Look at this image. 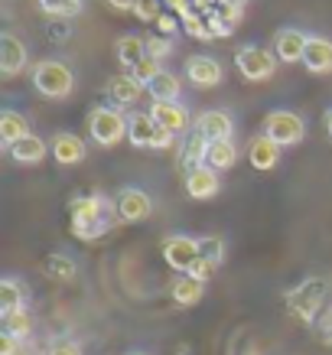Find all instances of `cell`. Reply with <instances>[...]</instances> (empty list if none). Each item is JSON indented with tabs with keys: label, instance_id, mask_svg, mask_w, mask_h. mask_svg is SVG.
Segmentation results:
<instances>
[{
	"label": "cell",
	"instance_id": "cell-1",
	"mask_svg": "<svg viewBox=\"0 0 332 355\" xmlns=\"http://www.w3.org/2000/svg\"><path fill=\"white\" fill-rule=\"evenodd\" d=\"M114 218H118V205L101 193L76 196L69 202V228H72V235L78 241H98V238H105L114 228Z\"/></svg>",
	"mask_w": 332,
	"mask_h": 355
},
{
	"label": "cell",
	"instance_id": "cell-2",
	"mask_svg": "<svg viewBox=\"0 0 332 355\" xmlns=\"http://www.w3.org/2000/svg\"><path fill=\"white\" fill-rule=\"evenodd\" d=\"M326 303H329V284H326V277H306L293 291H287V310L306 326L320 323V316L326 313Z\"/></svg>",
	"mask_w": 332,
	"mask_h": 355
},
{
	"label": "cell",
	"instance_id": "cell-3",
	"mask_svg": "<svg viewBox=\"0 0 332 355\" xmlns=\"http://www.w3.org/2000/svg\"><path fill=\"white\" fill-rule=\"evenodd\" d=\"M30 78H33V88L43 98H53V101H62V98H69L76 92V72L62 59H43V62H36Z\"/></svg>",
	"mask_w": 332,
	"mask_h": 355
},
{
	"label": "cell",
	"instance_id": "cell-4",
	"mask_svg": "<svg viewBox=\"0 0 332 355\" xmlns=\"http://www.w3.org/2000/svg\"><path fill=\"white\" fill-rule=\"evenodd\" d=\"M88 137L98 147H114L121 140H128V114L114 105H98L88 111Z\"/></svg>",
	"mask_w": 332,
	"mask_h": 355
},
{
	"label": "cell",
	"instance_id": "cell-5",
	"mask_svg": "<svg viewBox=\"0 0 332 355\" xmlns=\"http://www.w3.org/2000/svg\"><path fill=\"white\" fill-rule=\"evenodd\" d=\"M128 140H130V147H137V150H170L173 144H176V134L160 128L150 114L130 111L128 114Z\"/></svg>",
	"mask_w": 332,
	"mask_h": 355
},
{
	"label": "cell",
	"instance_id": "cell-6",
	"mask_svg": "<svg viewBox=\"0 0 332 355\" xmlns=\"http://www.w3.org/2000/svg\"><path fill=\"white\" fill-rule=\"evenodd\" d=\"M277 62L280 59L270 53V49L254 46V43L241 46L235 53V69L241 72V78H247V82H270L274 72H277Z\"/></svg>",
	"mask_w": 332,
	"mask_h": 355
},
{
	"label": "cell",
	"instance_id": "cell-7",
	"mask_svg": "<svg viewBox=\"0 0 332 355\" xmlns=\"http://www.w3.org/2000/svg\"><path fill=\"white\" fill-rule=\"evenodd\" d=\"M264 134H268L274 144H280V147H297V144H303V137H306V121H303L297 111L277 108L264 118Z\"/></svg>",
	"mask_w": 332,
	"mask_h": 355
},
{
	"label": "cell",
	"instance_id": "cell-8",
	"mask_svg": "<svg viewBox=\"0 0 332 355\" xmlns=\"http://www.w3.org/2000/svg\"><path fill=\"white\" fill-rule=\"evenodd\" d=\"M182 189H186V196L195 199V202H209V199H215V196L222 193V176H218V170H212L209 163H202V166H195V170L182 173Z\"/></svg>",
	"mask_w": 332,
	"mask_h": 355
},
{
	"label": "cell",
	"instance_id": "cell-9",
	"mask_svg": "<svg viewBox=\"0 0 332 355\" xmlns=\"http://www.w3.org/2000/svg\"><path fill=\"white\" fill-rule=\"evenodd\" d=\"M199 258H202V254H199V238H189V235L163 238V261H166L176 274H189V268H193Z\"/></svg>",
	"mask_w": 332,
	"mask_h": 355
},
{
	"label": "cell",
	"instance_id": "cell-10",
	"mask_svg": "<svg viewBox=\"0 0 332 355\" xmlns=\"http://www.w3.org/2000/svg\"><path fill=\"white\" fill-rule=\"evenodd\" d=\"M114 205H118V218L121 222H128V225L147 222L150 212H153L150 193H143V189H137V186H124V189L118 193V199H114Z\"/></svg>",
	"mask_w": 332,
	"mask_h": 355
},
{
	"label": "cell",
	"instance_id": "cell-11",
	"mask_svg": "<svg viewBox=\"0 0 332 355\" xmlns=\"http://www.w3.org/2000/svg\"><path fill=\"white\" fill-rule=\"evenodd\" d=\"M306 43L310 36L297 26H283V30L274 33V55H277L283 65H297L303 62V53H306Z\"/></svg>",
	"mask_w": 332,
	"mask_h": 355
},
{
	"label": "cell",
	"instance_id": "cell-12",
	"mask_svg": "<svg viewBox=\"0 0 332 355\" xmlns=\"http://www.w3.org/2000/svg\"><path fill=\"white\" fill-rule=\"evenodd\" d=\"M186 78L193 82L195 88H215L222 85V62L218 59H212V55L205 53H195L186 59Z\"/></svg>",
	"mask_w": 332,
	"mask_h": 355
},
{
	"label": "cell",
	"instance_id": "cell-13",
	"mask_svg": "<svg viewBox=\"0 0 332 355\" xmlns=\"http://www.w3.org/2000/svg\"><path fill=\"white\" fill-rule=\"evenodd\" d=\"M147 114H150L160 128L173 130V134H189V130H193V121H195V118H189V111L182 108L180 101H153Z\"/></svg>",
	"mask_w": 332,
	"mask_h": 355
},
{
	"label": "cell",
	"instance_id": "cell-14",
	"mask_svg": "<svg viewBox=\"0 0 332 355\" xmlns=\"http://www.w3.org/2000/svg\"><path fill=\"white\" fill-rule=\"evenodd\" d=\"M193 130L202 134L209 144L212 140H231L235 137V121L228 111H202V114H195Z\"/></svg>",
	"mask_w": 332,
	"mask_h": 355
},
{
	"label": "cell",
	"instance_id": "cell-15",
	"mask_svg": "<svg viewBox=\"0 0 332 355\" xmlns=\"http://www.w3.org/2000/svg\"><path fill=\"white\" fill-rule=\"evenodd\" d=\"M26 62H30L26 46H23L13 33H0V76L3 78L20 76L23 69H26Z\"/></svg>",
	"mask_w": 332,
	"mask_h": 355
},
{
	"label": "cell",
	"instance_id": "cell-16",
	"mask_svg": "<svg viewBox=\"0 0 332 355\" xmlns=\"http://www.w3.org/2000/svg\"><path fill=\"white\" fill-rule=\"evenodd\" d=\"M85 157H88V147L78 134L59 130L53 137V160L59 166H78V163H85Z\"/></svg>",
	"mask_w": 332,
	"mask_h": 355
},
{
	"label": "cell",
	"instance_id": "cell-17",
	"mask_svg": "<svg viewBox=\"0 0 332 355\" xmlns=\"http://www.w3.org/2000/svg\"><path fill=\"white\" fill-rule=\"evenodd\" d=\"M280 150H283V147L274 144V140L261 130V134L251 137V144H247V163H251L257 173H270L280 163Z\"/></svg>",
	"mask_w": 332,
	"mask_h": 355
},
{
	"label": "cell",
	"instance_id": "cell-18",
	"mask_svg": "<svg viewBox=\"0 0 332 355\" xmlns=\"http://www.w3.org/2000/svg\"><path fill=\"white\" fill-rule=\"evenodd\" d=\"M143 92H147V88L140 85L134 76H128V72L107 78V98L114 101V108H134V105H137V98L143 95Z\"/></svg>",
	"mask_w": 332,
	"mask_h": 355
},
{
	"label": "cell",
	"instance_id": "cell-19",
	"mask_svg": "<svg viewBox=\"0 0 332 355\" xmlns=\"http://www.w3.org/2000/svg\"><path fill=\"white\" fill-rule=\"evenodd\" d=\"M303 65L313 76H329L332 72V40L326 36H310L306 53H303Z\"/></svg>",
	"mask_w": 332,
	"mask_h": 355
},
{
	"label": "cell",
	"instance_id": "cell-20",
	"mask_svg": "<svg viewBox=\"0 0 332 355\" xmlns=\"http://www.w3.org/2000/svg\"><path fill=\"white\" fill-rule=\"evenodd\" d=\"M114 55H118V65L124 72H134L143 59H150L147 53V40H140V36H121L118 43H114Z\"/></svg>",
	"mask_w": 332,
	"mask_h": 355
},
{
	"label": "cell",
	"instance_id": "cell-21",
	"mask_svg": "<svg viewBox=\"0 0 332 355\" xmlns=\"http://www.w3.org/2000/svg\"><path fill=\"white\" fill-rule=\"evenodd\" d=\"M30 121H26V114H20V111L13 108H3L0 111V144H3V150H10L17 140L30 137Z\"/></svg>",
	"mask_w": 332,
	"mask_h": 355
},
{
	"label": "cell",
	"instance_id": "cell-22",
	"mask_svg": "<svg viewBox=\"0 0 332 355\" xmlns=\"http://www.w3.org/2000/svg\"><path fill=\"white\" fill-rule=\"evenodd\" d=\"M10 160L13 163H20V166H36V163H43L46 160V153H49V144H46L43 137H36V134H30V137H23L17 140L10 150Z\"/></svg>",
	"mask_w": 332,
	"mask_h": 355
},
{
	"label": "cell",
	"instance_id": "cell-23",
	"mask_svg": "<svg viewBox=\"0 0 332 355\" xmlns=\"http://www.w3.org/2000/svg\"><path fill=\"white\" fill-rule=\"evenodd\" d=\"M170 297L182 310H186V306H195V303H202V297H205V284L195 280L193 274H180V277L170 284Z\"/></svg>",
	"mask_w": 332,
	"mask_h": 355
},
{
	"label": "cell",
	"instance_id": "cell-24",
	"mask_svg": "<svg viewBox=\"0 0 332 355\" xmlns=\"http://www.w3.org/2000/svg\"><path fill=\"white\" fill-rule=\"evenodd\" d=\"M205 153H209V140L202 134H195L189 130L180 144V166L182 170H195V166H202L205 163Z\"/></svg>",
	"mask_w": 332,
	"mask_h": 355
},
{
	"label": "cell",
	"instance_id": "cell-25",
	"mask_svg": "<svg viewBox=\"0 0 332 355\" xmlns=\"http://www.w3.org/2000/svg\"><path fill=\"white\" fill-rule=\"evenodd\" d=\"M238 157H241V153H238L235 137L231 140H212V144H209V153H205V163H209L212 170L225 173L238 163Z\"/></svg>",
	"mask_w": 332,
	"mask_h": 355
},
{
	"label": "cell",
	"instance_id": "cell-26",
	"mask_svg": "<svg viewBox=\"0 0 332 355\" xmlns=\"http://www.w3.org/2000/svg\"><path fill=\"white\" fill-rule=\"evenodd\" d=\"M17 310H26V287L17 277H3L0 280V316Z\"/></svg>",
	"mask_w": 332,
	"mask_h": 355
},
{
	"label": "cell",
	"instance_id": "cell-27",
	"mask_svg": "<svg viewBox=\"0 0 332 355\" xmlns=\"http://www.w3.org/2000/svg\"><path fill=\"white\" fill-rule=\"evenodd\" d=\"M43 274L59 280V284H72V280L78 277V264L69 258V254H49V258L43 261Z\"/></svg>",
	"mask_w": 332,
	"mask_h": 355
},
{
	"label": "cell",
	"instance_id": "cell-28",
	"mask_svg": "<svg viewBox=\"0 0 332 355\" xmlns=\"http://www.w3.org/2000/svg\"><path fill=\"white\" fill-rule=\"evenodd\" d=\"M180 92H182L180 78L173 76V72H166V69H163L160 76L147 85V95H150L153 101H176V98H180Z\"/></svg>",
	"mask_w": 332,
	"mask_h": 355
},
{
	"label": "cell",
	"instance_id": "cell-29",
	"mask_svg": "<svg viewBox=\"0 0 332 355\" xmlns=\"http://www.w3.org/2000/svg\"><path fill=\"white\" fill-rule=\"evenodd\" d=\"M36 7L49 17V20H72L82 13L85 0H36Z\"/></svg>",
	"mask_w": 332,
	"mask_h": 355
},
{
	"label": "cell",
	"instance_id": "cell-30",
	"mask_svg": "<svg viewBox=\"0 0 332 355\" xmlns=\"http://www.w3.org/2000/svg\"><path fill=\"white\" fill-rule=\"evenodd\" d=\"M0 326H3V333L17 336V339H26L33 329L30 316H26V310H17V313H7V316H0Z\"/></svg>",
	"mask_w": 332,
	"mask_h": 355
},
{
	"label": "cell",
	"instance_id": "cell-31",
	"mask_svg": "<svg viewBox=\"0 0 332 355\" xmlns=\"http://www.w3.org/2000/svg\"><path fill=\"white\" fill-rule=\"evenodd\" d=\"M199 254H202L205 261H212L215 268H222V261H225V241H222L218 235L199 238Z\"/></svg>",
	"mask_w": 332,
	"mask_h": 355
},
{
	"label": "cell",
	"instance_id": "cell-32",
	"mask_svg": "<svg viewBox=\"0 0 332 355\" xmlns=\"http://www.w3.org/2000/svg\"><path fill=\"white\" fill-rule=\"evenodd\" d=\"M163 3L166 0H137V7H134V17L140 23H153L163 17Z\"/></svg>",
	"mask_w": 332,
	"mask_h": 355
},
{
	"label": "cell",
	"instance_id": "cell-33",
	"mask_svg": "<svg viewBox=\"0 0 332 355\" xmlns=\"http://www.w3.org/2000/svg\"><path fill=\"white\" fill-rule=\"evenodd\" d=\"M147 53L153 55V59H170L173 55V36H160V33H153V36H147Z\"/></svg>",
	"mask_w": 332,
	"mask_h": 355
},
{
	"label": "cell",
	"instance_id": "cell-34",
	"mask_svg": "<svg viewBox=\"0 0 332 355\" xmlns=\"http://www.w3.org/2000/svg\"><path fill=\"white\" fill-rule=\"evenodd\" d=\"M215 270H218V268H215L212 261L199 258V261H195V264H193V268H189V274H193L195 280H202V284H209V280H212V274H215Z\"/></svg>",
	"mask_w": 332,
	"mask_h": 355
},
{
	"label": "cell",
	"instance_id": "cell-35",
	"mask_svg": "<svg viewBox=\"0 0 332 355\" xmlns=\"http://www.w3.org/2000/svg\"><path fill=\"white\" fill-rule=\"evenodd\" d=\"M69 33H72L69 20H55L46 26V36H49V40H69Z\"/></svg>",
	"mask_w": 332,
	"mask_h": 355
},
{
	"label": "cell",
	"instance_id": "cell-36",
	"mask_svg": "<svg viewBox=\"0 0 332 355\" xmlns=\"http://www.w3.org/2000/svg\"><path fill=\"white\" fill-rule=\"evenodd\" d=\"M176 30H180V23H176V13H163L160 20H157V33H160V36H173Z\"/></svg>",
	"mask_w": 332,
	"mask_h": 355
},
{
	"label": "cell",
	"instance_id": "cell-37",
	"mask_svg": "<svg viewBox=\"0 0 332 355\" xmlns=\"http://www.w3.org/2000/svg\"><path fill=\"white\" fill-rule=\"evenodd\" d=\"M49 355H82V349H78V343H69V339H62V343H53V345H49Z\"/></svg>",
	"mask_w": 332,
	"mask_h": 355
},
{
	"label": "cell",
	"instance_id": "cell-38",
	"mask_svg": "<svg viewBox=\"0 0 332 355\" xmlns=\"http://www.w3.org/2000/svg\"><path fill=\"white\" fill-rule=\"evenodd\" d=\"M17 345H20V339L10 333L0 336V355H17Z\"/></svg>",
	"mask_w": 332,
	"mask_h": 355
},
{
	"label": "cell",
	"instance_id": "cell-39",
	"mask_svg": "<svg viewBox=\"0 0 332 355\" xmlns=\"http://www.w3.org/2000/svg\"><path fill=\"white\" fill-rule=\"evenodd\" d=\"M107 7L118 13H134V7H137V0H107Z\"/></svg>",
	"mask_w": 332,
	"mask_h": 355
},
{
	"label": "cell",
	"instance_id": "cell-40",
	"mask_svg": "<svg viewBox=\"0 0 332 355\" xmlns=\"http://www.w3.org/2000/svg\"><path fill=\"white\" fill-rule=\"evenodd\" d=\"M322 128H326V134L332 140V108H326V114H322Z\"/></svg>",
	"mask_w": 332,
	"mask_h": 355
},
{
	"label": "cell",
	"instance_id": "cell-41",
	"mask_svg": "<svg viewBox=\"0 0 332 355\" xmlns=\"http://www.w3.org/2000/svg\"><path fill=\"white\" fill-rule=\"evenodd\" d=\"M128 355H147V352H128Z\"/></svg>",
	"mask_w": 332,
	"mask_h": 355
},
{
	"label": "cell",
	"instance_id": "cell-42",
	"mask_svg": "<svg viewBox=\"0 0 332 355\" xmlns=\"http://www.w3.org/2000/svg\"><path fill=\"white\" fill-rule=\"evenodd\" d=\"M231 3H245V0H231Z\"/></svg>",
	"mask_w": 332,
	"mask_h": 355
},
{
	"label": "cell",
	"instance_id": "cell-43",
	"mask_svg": "<svg viewBox=\"0 0 332 355\" xmlns=\"http://www.w3.org/2000/svg\"><path fill=\"white\" fill-rule=\"evenodd\" d=\"M180 355H186V352H180Z\"/></svg>",
	"mask_w": 332,
	"mask_h": 355
},
{
	"label": "cell",
	"instance_id": "cell-44",
	"mask_svg": "<svg viewBox=\"0 0 332 355\" xmlns=\"http://www.w3.org/2000/svg\"><path fill=\"white\" fill-rule=\"evenodd\" d=\"M329 343H332V339H329Z\"/></svg>",
	"mask_w": 332,
	"mask_h": 355
}]
</instances>
